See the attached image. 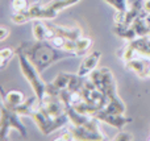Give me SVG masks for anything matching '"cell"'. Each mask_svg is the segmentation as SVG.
Listing matches in <instances>:
<instances>
[{
    "mask_svg": "<svg viewBox=\"0 0 150 141\" xmlns=\"http://www.w3.org/2000/svg\"><path fill=\"white\" fill-rule=\"evenodd\" d=\"M115 141H130L133 140V136L129 133V132H125V131H120L116 136L113 137Z\"/></svg>",
    "mask_w": 150,
    "mask_h": 141,
    "instance_id": "cell-27",
    "label": "cell"
},
{
    "mask_svg": "<svg viewBox=\"0 0 150 141\" xmlns=\"http://www.w3.org/2000/svg\"><path fill=\"white\" fill-rule=\"evenodd\" d=\"M133 47L136 49V52L140 55L146 58H150V36H141L136 37L132 41H128Z\"/></svg>",
    "mask_w": 150,
    "mask_h": 141,
    "instance_id": "cell-15",
    "label": "cell"
},
{
    "mask_svg": "<svg viewBox=\"0 0 150 141\" xmlns=\"http://www.w3.org/2000/svg\"><path fill=\"white\" fill-rule=\"evenodd\" d=\"M11 7H12L13 12H25L30 5H29L28 0H12Z\"/></svg>",
    "mask_w": 150,
    "mask_h": 141,
    "instance_id": "cell-25",
    "label": "cell"
},
{
    "mask_svg": "<svg viewBox=\"0 0 150 141\" xmlns=\"http://www.w3.org/2000/svg\"><path fill=\"white\" fill-rule=\"evenodd\" d=\"M44 20H34L33 24V36L37 41H50L55 36Z\"/></svg>",
    "mask_w": 150,
    "mask_h": 141,
    "instance_id": "cell-14",
    "label": "cell"
},
{
    "mask_svg": "<svg viewBox=\"0 0 150 141\" xmlns=\"http://www.w3.org/2000/svg\"><path fill=\"white\" fill-rule=\"evenodd\" d=\"M71 77H73V74L70 73H59L52 83H47L46 92L50 95H57L58 96L62 90L67 89L69 83L71 81Z\"/></svg>",
    "mask_w": 150,
    "mask_h": 141,
    "instance_id": "cell-12",
    "label": "cell"
},
{
    "mask_svg": "<svg viewBox=\"0 0 150 141\" xmlns=\"http://www.w3.org/2000/svg\"><path fill=\"white\" fill-rule=\"evenodd\" d=\"M16 54V49H11V47H4L0 50V65L1 67H5L8 61L12 60V57Z\"/></svg>",
    "mask_w": 150,
    "mask_h": 141,
    "instance_id": "cell-22",
    "label": "cell"
},
{
    "mask_svg": "<svg viewBox=\"0 0 150 141\" xmlns=\"http://www.w3.org/2000/svg\"><path fill=\"white\" fill-rule=\"evenodd\" d=\"M146 78H150V67H149V70H148V75H146Z\"/></svg>",
    "mask_w": 150,
    "mask_h": 141,
    "instance_id": "cell-31",
    "label": "cell"
},
{
    "mask_svg": "<svg viewBox=\"0 0 150 141\" xmlns=\"http://www.w3.org/2000/svg\"><path fill=\"white\" fill-rule=\"evenodd\" d=\"M0 113H1V118H0V139H7V135L11 129H16L23 137H28V132H26L24 123L21 121L20 115L15 110L8 107L4 102H1Z\"/></svg>",
    "mask_w": 150,
    "mask_h": 141,
    "instance_id": "cell-5",
    "label": "cell"
},
{
    "mask_svg": "<svg viewBox=\"0 0 150 141\" xmlns=\"http://www.w3.org/2000/svg\"><path fill=\"white\" fill-rule=\"evenodd\" d=\"M9 34H11V30L7 28V26H4V25L0 26V41L7 40L8 37H9Z\"/></svg>",
    "mask_w": 150,
    "mask_h": 141,
    "instance_id": "cell-30",
    "label": "cell"
},
{
    "mask_svg": "<svg viewBox=\"0 0 150 141\" xmlns=\"http://www.w3.org/2000/svg\"><path fill=\"white\" fill-rule=\"evenodd\" d=\"M93 118L98 119L99 121H103V123L108 124V125H111V127H115V128L120 129V131H121L127 124L133 121V119L125 116V113H108V112H104L103 110L96 112L95 115H93Z\"/></svg>",
    "mask_w": 150,
    "mask_h": 141,
    "instance_id": "cell-8",
    "label": "cell"
},
{
    "mask_svg": "<svg viewBox=\"0 0 150 141\" xmlns=\"http://www.w3.org/2000/svg\"><path fill=\"white\" fill-rule=\"evenodd\" d=\"M113 33L116 34V36L124 38L127 42L132 41V40H134L136 37H137V34L134 33V30H133L130 26H127V25H124V24H115Z\"/></svg>",
    "mask_w": 150,
    "mask_h": 141,
    "instance_id": "cell-18",
    "label": "cell"
},
{
    "mask_svg": "<svg viewBox=\"0 0 150 141\" xmlns=\"http://www.w3.org/2000/svg\"><path fill=\"white\" fill-rule=\"evenodd\" d=\"M50 42H52V44L54 45L55 47H58V49H62L63 45H65V42H66V38H63V37L57 36V34H55V36L53 37L52 40H50Z\"/></svg>",
    "mask_w": 150,
    "mask_h": 141,
    "instance_id": "cell-28",
    "label": "cell"
},
{
    "mask_svg": "<svg viewBox=\"0 0 150 141\" xmlns=\"http://www.w3.org/2000/svg\"><path fill=\"white\" fill-rule=\"evenodd\" d=\"M75 42H76V55H84L91 47V45H92V40L90 37H84V36L79 37Z\"/></svg>",
    "mask_w": 150,
    "mask_h": 141,
    "instance_id": "cell-20",
    "label": "cell"
},
{
    "mask_svg": "<svg viewBox=\"0 0 150 141\" xmlns=\"http://www.w3.org/2000/svg\"><path fill=\"white\" fill-rule=\"evenodd\" d=\"M62 50L76 54V42H75L74 40H66V42H65V45H63ZM76 57H78V55H76Z\"/></svg>",
    "mask_w": 150,
    "mask_h": 141,
    "instance_id": "cell-26",
    "label": "cell"
},
{
    "mask_svg": "<svg viewBox=\"0 0 150 141\" xmlns=\"http://www.w3.org/2000/svg\"><path fill=\"white\" fill-rule=\"evenodd\" d=\"M11 20L13 21L15 24H26L30 21V18H29L28 16V12H13L12 15H11Z\"/></svg>",
    "mask_w": 150,
    "mask_h": 141,
    "instance_id": "cell-23",
    "label": "cell"
},
{
    "mask_svg": "<svg viewBox=\"0 0 150 141\" xmlns=\"http://www.w3.org/2000/svg\"><path fill=\"white\" fill-rule=\"evenodd\" d=\"M104 1L113 7L116 12H125L128 9V0H104Z\"/></svg>",
    "mask_w": 150,
    "mask_h": 141,
    "instance_id": "cell-24",
    "label": "cell"
},
{
    "mask_svg": "<svg viewBox=\"0 0 150 141\" xmlns=\"http://www.w3.org/2000/svg\"><path fill=\"white\" fill-rule=\"evenodd\" d=\"M16 53L25 54L40 74H42L58 61L76 57L74 53H69L55 47L50 41H37V40L34 42H21L16 47Z\"/></svg>",
    "mask_w": 150,
    "mask_h": 141,
    "instance_id": "cell-1",
    "label": "cell"
},
{
    "mask_svg": "<svg viewBox=\"0 0 150 141\" xmlns=\"http://www.w3.org/2000/svg\"><path fill=\"white\" fill-rule=\"evenodd\" d=\"M146 15L148 13H144L141 16H137L134 20L130 24V28L134 30V33L137 34V37L141 36H150V28L149 24L146 21Z\"/></svg>",
    "mask_w": 150,
    "mask_h": 141,
    "instance_id": "cell-17",
    "label": "cell"
},
{
    "mask_svg": "<svg viewBox=\"0 0 150 141\" xmlns=\"http://www.w3.org/2000/svg\"><path fill=\"white\" fill-rule=\"evenodd\" d=\"M125 107L124 102L121 99H117V100H109L107 103V106L103 108L104 112H108V113H125Z\"/></svg>",
    "mask_w": 150,
    "mask_h": 141,
    "instance_id": "cell-19",
    "label": "cell"
},
{
    "mask_svg": "<svg viewBox=\"0 0 150 141\" xmlns=\"http://www.w3.org/2000/svg\"><path fill=\"white\" fill-rule=\"evenodd\" d=\"M32 119L34 120V123H36L37 128L40 129V132H41L42 135H45V136H47V135L53 133V132L57 131V129L65 127L66 124H67V121H70L69 120L67 112L62 116L53 118V116H50L41 106H40V108L36 111V113L32 116Z\"/></svg>",
    "mask_w": 150,
    "mask_h": 141,
    "instance_id": "cell-6",
    "label": "cell"
},
{
    "mask_svg": "<svg viewBox=\"0 0 150 141\" xmlns=\"http://www.w3.org/2000/svg\"><path fill=\"white\" fill-rule=\"evenodd\" d=\"M40 108V100L38 98L34 95V96H30L28 99H25L20 106H17L13 110L18 113L20 116H33L36 113V111Z\"/></svg>",
    "mask_w": 150,
    "mask_h": 141,
    "instance_id": "cell-13",
    "label": "cell"
},
{
    "mask_svg": "<svg viewBox=\"0 0 150 141\" xmlns=\"http://www.w3.org/2000/svg\"><path fill=\"white\" fill-rule=\"evenodd\" d=\"M47 26L50 28V30L53 32L54 34L57 36H61L66 40H74L76 41L79 37L83 36V30L80 26L78 25H74V26H61V25H55V24H52V23H46Z\"/></svg>",
    "mask_w": 150,
    "mask_h": 141,
    "instance_id": "cell-10",
    "label": "cell"
},
{
    "mask_svg": "<svg viewBox=\"0 0 150 141\" xmlns=\"http://www.w3.org/2000/svg\"><path fill=\"white\" fill-rule=\"evenodd\" d=\"M125 67L128 70H132L134 74H137L140 78H146L148 75V70L150 67V58L142 57V55H137L133 60L125 62Z\"/></svg>",
    "mask_w": 150,
    "mask_h": 141,
    "instance_id": "cell-11",
    "label": "cell"
},
{
    "mask_svg": "<svg viewBox=\"0 0 150 141\" xmlns=\"http://www.w3.org/2000/svg\"><path fill=\"white\" fill-rule=\"evenodd\" d=\"M119 55L124 60V62H128V61H130V60H133L134 57H137V55H140L137 52H136V49L132 46V45L128 42L127 45H125L124 47H122L121 50H120V53H119Z\"/></svg>",
    "mask_w": 150,
    "mask_h": 141,
    "instance_id": "cell-21",
    "label": "cell"
},
{
    "mask_svg": "<svg viewBox=\"0 0 150 141\" xmlns=\"http://www.w3.org/2000/svg\"><path fill=\"white\" fill-rule=\"evenodd\" d=\"M25 100V95L23 91H18V90H11L7 94H4L3 91V96H1V102H4L5 104L9 108H16L17 106H20L21 103Z\"/></svg>",
    "mask_w": 150,
    "mask_h": 141,
    "instance_id": "cell-16",
    "label": "cell"
},
{
    "mask_svg": "<svg viewBox=\"0 0 150 141\" xmlns=\"http://www.w3.org/2000/svg\"><path fill=\"white\" fill-rule=\"evenodd\" d=\"M16 55H17L20 70H21V73H23L24 78L26 79L29 86L32 87L34 95H36V96L38 98V100L41 102L42 98L46 94L47 83L44 82V79L41 78V74L38 73V70L34 67V65L28 60V57H26L25 54H23V53H16Z\"/></svg>",
    "mask_w": 150,
    "mask_h": 141,
    "instance_id": "cell-3",
    "label": "cell"
},
{
    "mask_svg": "<svg viewBox=\"0 0 150 141\" xmlns=\"http://www.w3.org/2000/svg\"><path fill=\"white\" fill-rule=\"evenodd\" d=\"M55 140H57V141H59V140H61V141H62V140H63V141H73V140H75V139H74V136H73V133H71L70 129H67L65 133H62L61 136H58Z\"/></svg>",
    "mask_w": 150,
    "mask_h": 141,
    "instance_id": "cell-29",
    "label": "cell"
},
{
    "mask_svg": "<svg viewBox=\"0 0 150 141\" xmlns=\"http://www.w3.org/2000/svg\"><path fill=\"white\" fill-rule=\"evenodd\" d=\"M98 121H99L98 119H95L92 116L88 123L83 124V125H78V127L73 125L69 129L71 131V133H73L75 140H79V141H101V140H105L104 133L100 131V128H99Z\"/></svg>",
    "mask_w": 150,
    "mask_h": 141,
    "instance_id": "cell-7",
    "label": "cell"
},
{
    "mask_svg": "<svg viewBox=\"0 0 150 141\" xmlns=\"http://www.w3.org/2000/svg\"><path fill=\"white\" fill-rule=\"evenodd\" d=\"M88 78L92 81L95 87L104 94L109 100H117L120 99L119 94H117V84L116 79L113 77V73L111 69L108 67H101V69H95L92 73L88 75Z\"/></svg>",
    "mask_w": 150,
    "mask_h": 141,
    "instance_id": "cell-4",
    "label": "cell"
},
{
    "mask_svg": "<svg viewBox=\"0 0 150 141\" xmlns=\"http://www.w3.org/2000/svg\"><path fill=\"white\" fill-rule=\"evenodd\" d=\"M100 57H101V53L98 52V50H96V52L90 53V54H87L84 58H83V61H82V63H80L79 69H78L76 74L78 75H80V77H83V78L88 77L96 67H98L99 61H100Z\"/></svg>",
    "mask_w": 150,
    "mask_h": 141,
    "instance_id": "cell-9",
    "label": "cell"
},
{
    "mask_svg": "<svg viewBox=\"0 0 150 141\" xmlns=\"http://www.w3.org/2000/svg\"><path fill=\"white\" fill-rule=\"evenodd\" d=\"M80 0H50L46 4H41V3H33L30 7L28 8V16L30 21L34 20H53L58 16L61 11L66 9V8L73 7L74 4L79 3Z\"/></svg>",
    "mask_w": 150,
    "mask_h": 141,
    "instance_id": "cell-2",
    "label": "cell"
}]
</instances>
